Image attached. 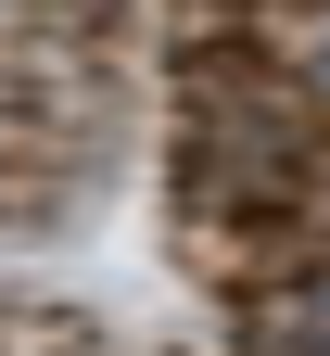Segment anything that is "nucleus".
Instances as JSON below:
<instances>
[{
  "label": "nucleus",
  "instance_id": "nucleus-1",
  "mask_svg": "<svg viewBox=\"0 0 330 356\" xmlns=\"http://www.w3.org/2000/svg\"><path fill=\"white\" fill-rule=\"evenodd\" d=\"M279 64H292V89L330 115V0H305V26H292V51H279Z\"/></svg>",
  "mask_w": 330,
  "mask_h": 356
},
{
  "label": "nucleus",
  "instance_id": "nucleus-2",
  "mask_svg": "<svg viewBox=\"0 0 330 356\" xmlns=\"http://www.w3.org/2000/svg\"><path fill=\"white\" fill-rule=\"evenodd\" d=\"M267 343H279V356H330V280L292 305V318H267Z\"/></svg>",
  "mask_w": 330,
  "mask_h": 356
},
{
  "label": "nucleus",
  "instance_id": "nucleus-3",
  "mask_svg": "<svg viewBox=\"0 0 330 356\" xmlns=\"http://www.w3.org/2000/svg\"><path fill=\"white\" fill-rule=\"evenodd\" d=\"M0 13H26V0H0Z\"/></svg>",
  "mask_w": 330,
  "mask_h": 356
}]
</instances>
